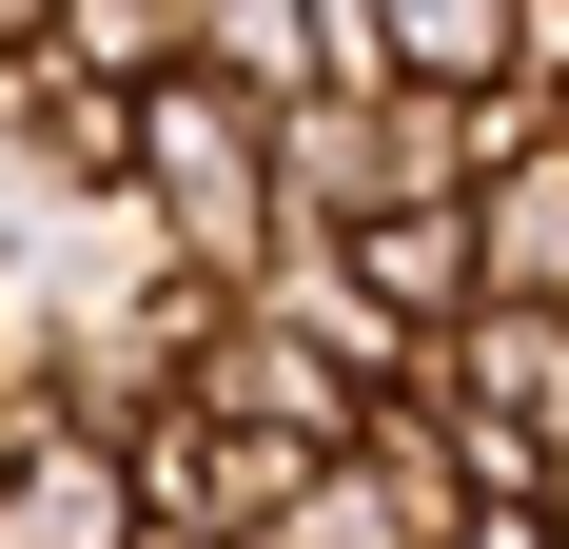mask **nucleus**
Wrapping results in <instances>:
<instances>
[{
    "mask_svg": "<svg viewBox=\"0 0 569 549\" xmlns=\"http://www.w3.org/2000/svg\"><path fill=\"white\" fill-rule=\"evenodd\" d=\"M138 217H158V256L177 274H256L295 236V197H276V99H236V79H138Z\"/></svg>",
    "mask_w": 569,
    "mask_h": 549,
    "instance_id": "f257e3e1",
    "label": "nucleus"
},
{
    "mask_svg": "<svg viewBox=\"0 0 569 549\" xmlns=\"http://www.w3.org/2000/svg\"><path fill=\"white\" fill-rule=\"evenodd\" d=\"M412 392L471 432V491H550L569 471V315L550 295H471V315L412 353Z\"/></svg>",
    "mask_w": 569,
    "mask_h": 549,
    "instance_id": "f03ea898",
    "label": "nucleus"
},
{
    "mask_svg": "<svg viewBox=\"0 0 569 549\" xmlns=\"http://www.w3.org/2000/svg\"><path fill=\"white\" fill-rule=\"evenodd\" d=\"M471 118H491V158H471V274L569 315V99H511L491 79Z\"/></svg>",
    "mask_w": 569,
    "mask_h": 549,
    "instance_id": "7ed1b4c3",
    "label": "nucleus"
},
{
    "mask_svg": "<svg viewBox=\"0 0 569 549\" xmlns=\"http://www.w3.org/2000/svg\"><path fill=\"white\" fill-rule=\"evenodd\" d=\"M158 510H138V451L118 432H79L59 412L40 451H0V549H138Z\"/></svg>",
    "mask_w": 569,
    "mask_h": 549,
    "instance_id": "20e7f679",
    "label": "nucleus"
},
{
    "mask_svg": "<svg viewBox=\"0 0 569 549\" xmlns=\"http://www.w3.org/2000/svg\"><path fill=\"white\" fill-rule=\"evenodd\" d=\"M353 274L393 295V333H452L491 274H471V197H393V217H353Z\"/></svg>",
    "mask_w": 569,
    "mask_h": 549,
    "instance_id": "39448f33",
    "label": "nucleus"
},
{
    "mask_svg": "<svg viewBox=\"0 0 569 549\" xmlns=\"http://www.w3.org/2000/svg\"><path fill=\"white\" fill-rule=\"evenodd\" d=\"M177 59L236 79V99H315V79H335V20H315V0H177Z\"/></svg>",
    "mask_w": 569,
    "mask_h": 549,
    "instance_id": "423d86ee",
    "label": "nucleus"
},
{
    "mask_svg": "<svg viewBox=\"0 0 569 549\" xmlns=\"http://www.w3.org/2000/svg\"><path fill=\"white\" fill-rule=\"evenodd\" d=\"M511 20H530V0H373V79H452V99H491V79H511Z\"/></svg>",
    "mask_w": 569,
    "mask_h": 549,
    "instance_id": "0eeeda50",
    "label": "nucleus"
},
{
    "mask_svg": "<svg viewBox=\"0 0 569 549\" xmlns=\"http://www.w3.org/2000/svg\"><path fill=\"white\" fill-rule=\"evenodd\" d=\"M256 549H432V530H412V491L373 471V451H315V471H295V510H276Z\"/></svg>",
    "mask_w": 569,
    "mask_h": 549,
    "instance_id": "6e6552de",
    "label": "nucleus"
},
{
    "mask_svg": "<svg viewBox=\"0 0 569 549\" xmlns=\"http://www.w3.org/2000/svg\"><path fill=\"white\" fill-rule=\"evenodd\" d=\"M59 59H99V79H177V0H59Z\"/></svg>",
    "mask_w": 569,
    "mask_h": 549,
    "instance_id": "1a4fd4ad",
    "label": "nucleus"
},
{
    "mask_svg": "<svg viewBox=\"0 0 569 549\" xmlns=\"http://www.w3.org/2000/svg\"><path fill=\"white\" fill-rule=\"evenodd\" d=\"M452 549H569V530H550V491H471V510H452Z\"/></svg>",
    "mask_w": 569,
    "mask_h": 549,
    "instance_id": "9d476101",
    "label": "nucleus"
},
{
    "mask_svg": "<svg viewBox=\"0 0 569 549\" xmlns=\"http://www.w3.org/2000/svg\"><path fill=\"white\" fill-rule=\"evenodd\" d=\"M40 40H59V0H0V59H40Z\"/></svg>",
    "mask_w": 569,
    "mask_h": 549,
    "instance_id": "9b49d317",
    "label": "nucleus"
},
{
    "mask_svg": "<svg viewBox=\"0 0 569 549\" xmlns=\"http://www.w3.org/2000/svg\"><path fill=\"white\" fill-rule=\"evenodd\" d=\"M138 549H256V530H138Z\"/></svg>",
    "mask_w": 569,
    "mask_h": 549,
    "instance_id": "f8f14e48",
    "label": "nucleus"
}]
</instances>
